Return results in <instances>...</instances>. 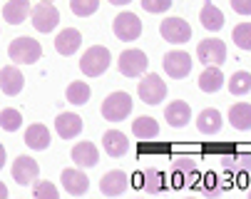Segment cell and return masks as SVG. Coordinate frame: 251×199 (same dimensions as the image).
<instances>
[{
  "instance_id": "cell-1",
  "label": "cell",
  "mask_w": 251,
  "mask_h": 199,
  "mask_svg": "<svg viewBox=\"0 0 251 199\" xmlns=\"http://www.w3.org/2000/svg\"><path fill=\"white\" fill-rule=\"evenodd\" d=\"M110 62H112V52L104 45H95V48L85 50V55L80 57V70L87 77H100V75L107 73Z\"/></svg>"
},
{
  "instance_id": "cell-2",
  "label": "cell",
  "mask_w": 251,
  "mask_h": 199,
  "mask_svg": "<svg viewBox=\"0 0 251 199\" xmlns=\"http://www.w3.org/2000/svg\"><path fill=\"white\" fill-rule=\"evenodd\" d=\"M137 92H139V100L145 105H159L167 97V82L157 73H145V77L137 85Z\"/></svg>"
},
{
  "instance_id": "cell-3",
  "label": "cell",
  "mask_w": 251,
  "mask_h": 199,
  "mask_svg": "<svg viewBox=\"0 0 251 199\" xmlns=\"http://www.w3.org/2000/svg\"><path fill=\"white\" fill-rule=\"evenodd\" d=\"M8 55L13 62H20V65H35L40 57H43V45L32 38H15L8 48Z\"/></svg>"
},
{
  "instance_id": "cell-4",
  "label": "cell",
  "mask_w": 251,
  "mask_h": 199,
  "mask_svg": "<svg viewBox=\"0 0 251 199\" xmlns=\"http://www.w3.org/2000/svg\"><path fill=\"white\" fill-rule=\"evenodd\" d=\"M132 115V97L127 92H112L102 102V117L107 122H122Z\"/></svg>"
},
{
  "instance_id": "cell-5",
  "label": "cell",
  "mask_w": 251,
  "mask_h": 199,
  "mask_svg": "<svg viewBox=\"0 0 251 199\" xmlns=\"http://www.w3.org/2000/svg\"><path fill=\"white\" fill-rule=\"evenodd\" d=\"M117 68L125 77H139V75H145L147 68H150V57L147 52H142V50H125L120 55V62H117Z\"/></svg>"
},
{
  "instance_id": "cell-6",
  "label": "cell",
  "mask_w": 251,
  "mask_h": 199,
  "mask_svg": "<svg viewBox=\"0 0 251 199\" xmlns=\"http://www.w3.org/2000/svg\"><path fill=\"white\" fill-rule=\"evenodd\" d=\"M30 20H32V27L38 32H52L60 23V13L50 0H45V3H38L30 10Z\"/></svg>"
},
{
  "instance_id": "cell-7",
  "label": "cell",
  "mask_w": 251,
  "mask_h": 199,
  "mask_svg": "<svg viewBox=\"0 0 251 199\" xmlns=\"http://www.w3.org/2000/svg\"><path fill=\"white\" fill-rule=\"evenodd\" d=\"M162 68L172 80H182L192 73V55L184 50H169L162 60Z\"/></svg>"
},
{
  "instance_id": "cell-8",
  "label": "cell",
  "mask_w": 251,
  "mask_h": 199,
  "mask_svg": "<svg viewBox=\"0 0 251 199\" xmlns=\"http://www.w3.org/2000/svg\"><path fill=\"white\" fill-rule=\"evenodd\" d=\"M112 32L122 40V43H132L142 35V20L134 13H120L112 20Z\"/></svg>"
},
{
  "instance_id": "cell-9",
  "label": "cell",
  "mask_w": 251,
  "mask_h": 199,
  "mask_svg": "<svg viewBox=\"0 0 251 199\" xmlns=\"http://www.w3.org/2000/svg\"><path fill=\"white\" fill-rule=\"evenodd\" d=\"M159 32H162V38L167 43L182 45V43H189V38H192V25L187 20H182V18H167L162 23Z\"/></svg>"
},
{
  "instance_id": "cell-10",
  "label": "cell",
  "mask_w": 251,
  "mask_h": 199,
  "mask_svg": "<svg viewBox=\"0 0 251 199\" xmlns=\"http://www.w3.org/2000/svg\"><path fill=\"white\" fill-rule=\"evenodd\" d=\"M197 55H199V62H204V65H217V68H222V62L226 60V45H224L219 38H206V40L199 43Z\"/></svg>"
},
{
  "instance_id": "cell-11",
  "label": "cell",
  "mask_w": 251,
  "mask_h": 199,
  "mask_svg": "<svg viewBox=\"0 0 251 199\" xmlns=\"http://www.w3.org/2000/svg\"><path fill=\"white\" fill-rule=\"evenodd\" d=\"M38 162L27 154H18L15 162H13V179L20 184V187H27L38 179Z\"/></svg>"
},
{
  "instance_id": "cell-12",
  "label": "cell",
  "mask_w": 251,
  "mask_h": 199,
  "mask_svg": "<svg viewBox=\"0 0 251 199\" xmlns=\"http://www.w3.org/2000/svg\"><path fill=\"white\" fill-rule=\"evenodd\" d=\"M60 182H62V187H65V192H67L70 197H82V194H87V189H90V179H87L85 172H80V167H77V170H75V167L62 170Z\"/></svg>"
},
{
  "instance_id": "cell-13",
  "label": "cell",
  "mask_w": 251,
  "mask_h": 199,
  "mask_svg": "<svg viewBox=\"0 0 251 199\" xmlns=\"http://www.w3.org/2000/svg\"><path fill=\"white\" fill-rule=\"evenodd\" d=\"M127 187H129V177H127V172H122V170L107 172V174L102 177V182H100V192H102L104 197H120V194L127 192Z\"/></svg>"
},
{
  "instance_id": "cell-14",
  "label": "cell",
  "mask_w": 251,
  "mask_h": 199,
  "mask_svg": "<svg viewBox=\"0 0 251 199\" xmlns=\"http://www.w3.org/2000/svg\"><path fill=\"white\" fill-rule=\"evenodd\" d=\"M172 174H174V187H184L189 184L197 174H199V167H197V162L189 159V157H176L172 162Z\"/></svg>"
},
{
  "instance_id": "cell-15",
  "label": "cell",
  "mask_w": 251,
  "mask_h": 199,
  "mask_svg": "<svg viewBox=\"0 0 251 199\" xmlns=\"http://www.w3.org/2000/svg\"><path fill=\"white\" fill-rule=\"evenodd\" d=\"M82 127L85 124H82L80 115H75V112H60L57 120H55V132L62 140H75L82 132Z\"/></svg>"
},
{
  "instance_id": "cell-16",
  "label": "cell",
  "mask_w": 251,
  "mask_h": 199,
  "mask_svg": "<svg viewBox=\"0 0 251 199\" xmlns=\"http://www.w3.org/2000/svg\"><path fill=\"white\" fill-rule=\"evenodd\" d=\"M25 87V77L23 73L15 68V65H5L3 70H0V90H3L8 97H15L20 95Z\"/></svg>"
},
{
  "instance_id": "cell-17",
  "label": "cell",
  "mask_w": 251,
  "mask_h": 199,
  "mask_svg": "<svg viewBox=\"0 0 251 199\" xmlns=\"http://www.w3.org/2000/svg\"><path fill=\"white\" fill-rule=\"evenodd\" d=\"M82 45V35H80V30L75 27H65L60 30V35L55 38V50L62 55V57H70V55H75Z\"/></svg>"
},
{
  "instance_id": "cell-18",
  "label": "cell",
  "mask_w": 251,
  "mask_h": 199,
  "mask_svg": "<svg viewBox=\"0 0 251 199\" xmlns=\"http://www.w3.org/2000/svg\"><path fill=\"white\" fill-rule=\"evenodd\" d=\"M102 147H104V152L110 157H125L127 149H129V140L120 129H107L102 135Z\"/></svg>"
},
{
  "instance_id": "cell-19",
  "label": "cell",
  "mask_w": 251,
  "mask_h": 199,
  "mask_svg": "<svg viewBox=\"0 0 251 199\" xmlns=\"http://www.w3.org/2000/svg\"><path fill=\"white\" fill-rule=\"evenodd\" d=\"M164 120L174 127V129H182L189 120H192V107L184 102V100H174L164 107Z\"/></svg>"
},
{
  "instance_id": "cell-20",
  "label": "cell",
  "mask_w": 251,
  "mask_h": 199,
  "mask_svg": "<svg viewBox=\"0 0 251 199\" xmlns=\"http://www.w3.org/2000/svg\"><path fill=\"white\" fill-rule=\"evenodd\" d=\"M222 124H224V117H222L219 110H214V107L201 110L199 117H197V129L201 132V135H217V132L222 129Z\"/></svg>"
},
{
  "instance_id": "cell-21",
  "label": "cell",
  "mask_w": 251,
  "mask_h": 199,
  "mask_svg": "<svg viewBox=\"0 0 251 199\" xmlns=\"http://www.w3.org/2000/svg\"><path fill=\"white\" fill-rule=\"evenodd\" d=\"M70 157H73L77 167H95L100 159V152H97L95 142H77L73 147V152H70Z\"/></svg>"
},
{
  "instance_id": "cell-22",
  "label": "cell",
  "mask_w": 251,
  "mask_h": 199,
  "mask_svg": "<svg viewBox=\"0 0 251 199\" xmlns=\"http://www.w3.org/2000/svg\"><path fill=\"white\" fill-rule=\"evenodd\" d=\"M224 73H222V68H217V65H206V70L199 75V90L201 92H219L222 87H224Z\"/></svg>"
},
{
  "instance_id": "cell-23",
  "label": "cell",
  "mask_w": 251,
  "mask_h": 199,
  "mask_svg": "<svg viewBox=\"0 0 251 199\" xmlns=\"http://www.w3.org/2000/svg\"><path fill=\"white\" fill-rule=\"evenodd\" d=\"M25 145L30 149H38V152L48 149L50 147V129L45 124H30L25 129Z\"/></svg>"
},
{
  "instance_id": "cell-24",
  "label": "cell",
  "mask_w": 251,
  "mask_h": 199,
  "mask_svg": "<svg viewBox=\"0 0 251 199\" xmlns=\"http://www.w3.org/2000/svg\"><path fill=\"white\" fill-rule=\"evenodd\" d=\"M30 10H32L30 0H10V3H5V8H3V18L10 25H20V23H25L30 18Z\"/></svg>"
},
{
  "instance_id": "cell-25",
  "label": "cell",
  "mask_w": 251,
  "mask_h": 199,
  "mask_svg": "<svg viewBox=\"0 0 251 199\" xmlns=\"http://www.w3.org/2000/svg\"><path fill=\"white\" fill-rule=\"evenodd\" d=\"M222 167L226 174H249L251 172V154H226L222 157Z\"/></svg>"
},
{
  "instance_id": "cell-26",
  "label": "cell",
  "mask_w": 251,
  "mask_h": 199,
  "mask_svg": "<svg viewBox=\"0 0 251 199\" xmlns=\"http://www.w3.org/2000/svg\"><path fill=\"white\" fill-rule=\"evenodd\" d=\"M229 122H231L234 129L249 132V129H251V105H246V102L234 105V107L229 110Z\"/></svg>"
},
{
  "instance_id": "cell-27",
  "label": "cell",
  "mask_w": 251,
  "mask_h": 199,
  "mask_svg": "<svg viewBox=\"0 0 251 199\" xmlns=\"http://www.w3.org/2000/svg\"><path fill=\"white\" fill-rule=\"evenodd\" d=\"M132 132H134V137H139V140H154L159 135V122L154 117H147V115L137 117L132 122Z\"/></svg>"
},
{
  "instance_id": "cell-28",
  "label": "cell",
  "mask_w": 251,
  "mask_h": 199,
  "mask_svg": "<svg viewBox=\"0 0 251 199\" xmlns=\"http://www.w3.org/2000/svg\"><path fill=\"white\" fill-rule=\"evenodd\" d=\"M65 97H67V102L70 105H87L90 102V97H92V90H90V85L87 82H70L67 85V90H65Z\"/></svg>"
},
{
  "instance_id": "cell-29",
  "label": "cell",
  "mask_w": 251,
  "mask_h": 199,
  "mask_svg": "<svg viewBox=\"0 0 251 199\" xmlns=\"http://www.w3.org/2000/svg\"><path fill=\"white\" fill-rule=\"evenodd\" d=\"M201 25L211 32H219L224 27V13L214 5V3H204L201 8Z\"/></svg>"
},
{
  "instance_id": "cell-30",
  "label": "cell",
  "mask_w": 251,
  "mask_h": 199,
  "mask_svg": "<svg viewBox=\"0 0 251 199\" xmlns=\"http://www.w3.org/2000/svg\"><path fill=\"white\" fill-rule=\"evenodd\" d=\"M142 189H145L147 194H159L164 189V174L154 167L145 170L142 172Z\"/></svg>"
},
{
  "instance_id": "cell-31",
  "label": "cell",
  "mask_w": 251,
  "mask_h": 199,
  "mask_svg": "<svg viewBox=\"0 0 251 199\" xmlns=\"http://www.w3.org/2000/svg\"><path fill=\"white\" fill-rule=\"evenodd\" d=\"M229 92L241 97V95H249L251 92V73L246 70H236L231 77H229Z\"/></svg>"
},
{
  "instance_id": "cell-32",
  "label": "cell",
  "mask_w": 251,
  "mask_h": 199,
  "mask_svg": "<svg viewBox=\"0 0 251 199\" xmlns=\"http://www.w3.org/2000/svg\"><path fill=\"white\" fill-rule=\"evenodd\" d=\"M231 38H234L236 48L251 50V23H239V25L231 30Z\"/></svg>"
},
{
  "instance_id": "cell-33",
  "label": "cell",
  "mask_w": 251,
  "mask_h": 199,
  "mask_svg": "<svg viewBox=\"0 0 251 199\" xmlns=\"http://www.w3.org/2000/svg\"><path fill=\"white\" fill-rule=\"evenodd\" d=\"M97 8H100V0H70V10L77 18H90L97 13Z\"/></svg>"
},
{
  "instance_id": "cell-34",
  "label": "cell",
  "mask_w": 251,
  "mask_h": 199,
  "mask_svg": "<svg viewBox=\"0 0 251 199\" xmlns=\"http://www.w3.org/2000/svg\"><path fill=\"white\" fill-rule=\"evenodd\" d=\"M20 124H23V115H20L18 110L8 107V110L0 112V127H3L5 132H18Z\"/></svg>"
},
{
  "instance_id": "cell-35",
  "label": "cell",
  "mask_w": 251,
  "mask_h": 199,
  "mask_svg": "<svg viewBox=\"0 0 251 199\" xmlns=\"http://www.w3.org/2000/svg\"><path fill=\"white\" fill-rule=\"evenodd\" d=\"M32 197H48V199H55L57 197V187L52 182H32Z\"/></svg>"
},
{
  "instance_id": "cell-36",
  "label": "cell",
  "mask_w": 251,
  "mask_h": 199,
  "mask_svg": "<svg viewBox=\"0 0 251 199\" xmlns=\"http://www.w3.org/2000/svg\"><path fill=\"white\" fill-rule=\"evenodd\" d=\"M169 8H172V0H142V10H147L152 15L167 13Z\"/></svg>"
},
{
  "instance_id": "cell-37",
  "label": "cell",
  "mask_w": 251,
  "mask_h": 199,
  "mask_svg": "<svg viewBox=\"0 0 251 199\" xmlns=\"http://www.w3.org/2000/svg\"><path fill=\"white\" fill-rule=\"evenodd\" d=\"M231 8L239 15H251V0H231Z\"/></svg>"
},
{
  "instance_id": "cell-38",
  "label": "cell",
  "mask_w": 251,
  "mask_h": 199,
  "mask_svg": "<svg viewBox=\"0 0 251 199\" xmlns=\"http://www.w3.org/2000/svg\"><path fill=\"white\" fill-rule=\"evenodd\" d=\"M199 194L209 197V199H217V197H222V189L219 187H204V189H199Z\"/></svg>"
},
{
  "instance_id": "cell-39",
  "label": "cell",
  "mask_w": 251,
  "mask_h": 199,
  "mask_svg": "<svg viewBox=\"0 0 251 199\" xmlns=\"http://www.w3.org/2000/svg\"><path fill=\"white\" fill-rule=\"evenodd\" d=\"M5 157H8V154H5V147H3V145H0V170H3V167H5Z\"/></svg>"
},
{
  "instance_id": "cell-40",
  "label": "cell",
  "mask_w": 251,
  "mask_h": 199,
  "mask_svg": "<svg viewBox=\"0 0 251 199\" xmlns=\"http://www.w3.org/2000/svg\"><path fill=\"white\" fill-rule=\"evenodd\" d=\"M107 3H112V5H129L132 0H107Z\"/></svg>"
},
{
  "instance_id": "cell-41",
  "label": "cell",
  "mask_w": 251,
  "mask_h": 199,
  "mask_svg": "<svg viewBox=\"0 0 251 199\" xmlns=\"http://www.w3.org/2000/svg\"><path fill=\"white\" fill-rule=\"evenodd\" d=\"M0 197H8V187L3 182H0Z\"/></svg>"
},
{
  "instance_id": "cell-42",
  "label": "cell",
  "mask_w": 251,
  "mask_h": 199,
  "mask_svg": "<svg viewBox=\"0 0 251 199\" xmlns=\"http://www.w3.org/2000/svg\"><path fill=\"white\" fill-rule=\"evenodd\" d=\"M246 194H249V199H251V189H249V192H246Z\"/></svg>"
},
{
  "instance_id": "cell-43",
  "label": "cell",
  "mask_w": 251,
  "mask_h": 199,
  "mask_svg": "<svg viewBox=\"0 0 251 199\" xmlns=\"http://www.w3.org/2000/svg\"><path fill=\"white\" fill-rule=\"evenodd\" d=\"M50 3H52V0H50Z\"/></svg>"
}]
</instances>
